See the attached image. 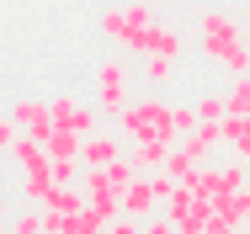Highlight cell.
Returning <instances> with one entry per match:
<instances>
[{"mask_svg":"<svg viewBox=\"0 0 250 234\" xmlns=\"http://www.w3.org/2000/svg\"><path fill=\"white\" fill-rule=\"evenodd\" d=\"M202 234H240V224H229V218H218V213H213V218L202 224Z\"/></svg>","mask_w":250,"mask_h":234,"instance_id":"cell-24","label":"cell"},{"mask_svg":"<svg viewBox=\"0 0 250 234\" xmlns=\"http://www.w3.org/2000/svg\"><path fill=\"white\" fill-rule=\"evenodd\" d=\"M224 101H229V112H234V117H250V75H234V80H229V91H224Z\"/></svg>","mask_w":250,"mask_h":234,"instance_id":"cell-17","label":"cell"},{"mask_svg":"<svg viewBox=\"0 0 250 234\" xmlns=\"http://www.w3.org/2000/svg\"><path fill=\"white\" fill-rule=\"evenodd\" d=\"M160 208H165V197H160V187H154V176H149V170H139V176L123 187V213L144 224V218L160 213Z\"/></svg>","mask_w":250,"mask_h":234,"instance_id":"cell-5","label":"cell"},{"mask_svg":"<svg viewBox=\"0 0 250 234\" xmlns=\"http://www.w3.org/2000/svg\"><path fill=\"white\" fill-rule=\"evenodd\" d=\"M245 229H250V218H245Z\"/></svg>","mask_w":250,"mask_h":234,"instance_id":"cell-29","label":"cell"},{"mask_svg":"<svg viewBox=\"0 0 250 234\" xmlns=\"http://www.w3.org/2000/svg\"><path fill=\"white\" fill-rule=\"evenodd\" d=\"M197 123H202V117H197V106H192V101H170V128H176V144L187 139Z\"/></svg>","mask_w":250,"mask_h":234,"instance_id":"cell-18","label":"cell"},{"mask_svg":"<svg viewBox=\"0 0 250 234\" xmlns=\"http://www.w3.org/2000/svg\"><path fill=\"white\" fill-rule=\"evenodd\" d=\"M160 170H165V176H176V181H187V176L197 170V160H192L181 144H170V149H165V165H160Z\"/></svg>","mask_w":250,"mask_h":234,"instance_id":"cell-16","label":"cell"},{"mask_svg":"<svg viewBox=\"0 0 250 234\" xmlns=\"http://www.w3.org/2000/svg\"><path fill=\"white\" fill-rule=\"evenodd\" d=\"M43 208H53V213H80L85 208V187H59L53 181L48 197H43Z\"/></svg>","mask_w":250,"mask_h":234,"instance_id":"cell-12","label":"cell"},{"mask_svg":"<svg viewBox=\"0 0 250 234\" xmlns=\"http://www.w3.org/2000/svg\"><path fill=\"white\" fill-rule=\"evenodd\" d=\"M117 48H123V59H149V53L181 59L187 38H181V27H170V21H154V27H139V32H123V38H117Z\"/></svg>","mask_w":250,"mask_h":234,"instance_id":"cell-4","label":"cell"},{"mask_svg":"<svg viewBox=\"0 0 250 234\" xmlns=\"http://www.w3.org/2000/svg\"><path fill=\"white\" fill-rule=\"evenodd\" d=\"M192 106H197V117H202V123H224V117H229V101H224L218 91H202Z\"/></svg>","mask_w":250,"mask_h":234,"instance_id":"cell-19","label":"cell"},{"mask_svg":"<svg viewBox=\"0 0 250 234\" xmlns=\"http://www.w3.org/2000/svg\"><path fill=\"white\" fill-rule=\"evenodd\" d=\"M11 117H16V128H21V133H32V139L48 144V133H53V112H48V101L21 96V101H11Z\"/></svg>","mask_w":250,"mask_h":234,"instance_id":"cell-6","label":"cell"},{"mask_svg":"<svg viewBox=\"0 0 250 234\" xmlns=\"http://www.w3.org/2000/svg\"><path fill=\"white\" fill-rule=\"evenodd\" d=\"M5 224H11V197L0 191V229H5Z\"/></svg>","mask_w":250,"mask_h":234,"instance_id":"cell-25","label":"cell"},{"mask_svg":"<svg viewBox=\"0 0 250 234\" xmlns=\"http://www.w3.org/2000/svg\"><path fill=\"white\" fill-rule=\"evenodd\" d=\"M5 234H16V229H5Z\"/></svg>","mask_w":250,"mask_h":234,"instance_id":"cell-28","label":"cell"},{"mask_svg":"<svg viewBox=\"0 0 250 234\" xmlns=\"http://www.w3.org/2000/svg\"><path fill=\"white\" fill-rule=\"evenodd\" d=\"M96 106H101L106 123H117L123 106H133V69H128L123 59H106L96 69Z\"/></svg>","mask_w":250,"mask_h":234,"instance_id":"cell-3","label":"cell"},{"mask_svg":"<svg viewBox=\"0 0 250 234\" xmlns=\"http://www.w3.org/2000/svg\"><path fill=\"white\" fill-rule=\"evenodd\" d=\"M117 133H128V139H160V144H176V128H170V101L160 91L139 96L133 106H123V117L112 123Z\"/></svg>","mask_w":250,"mask_h":234,"instance_id":"cell-1","label":"cell"},{"mask_svg":"<svg viewBox=\"0 0 250 234\" xmlns=\"http://www.w3.org/2000/svg\"><path fill=\"white\" fill-rule=\"evenodd\" d=\"M106 224H112V218H101L96 208H91V202H85L80 213H64V234H101Z\"/></svg>","mask_w":250,"mask_h":234,"instance_id":"cell-14","label":"cell"},{"mask_svg":"<svg viewBox=\"0 0 250 234\" xmlns=\"http://www.w3.org/2000/svg\"><path fill=\"white\" fill-rule=\"evenodd\" d=\"M240 38H245V32H240V21H234L224 5H202L197 11V53L208 59V64L224 69V59L240 48Z\"/></svg>","mask_w":250,"mask_h":234,"instance_id":"cell-2","label":"cell"},{"mask_svg":"<svg viewBox=\"0 0 250 234\" xmlns=\"http://www.w3.org/2000/svg\"><path fill=\"white\" fill-rule=\"evenodd\" d=\"M224 149L250 165V117H234V112L224 117Z\"/></svg>","mask_w":250,"mask_h":234,"instance_id":"cell-9","label":"cell"},{"mask_svg":"<svg viewBox=\"0 0 250 234\" xmlns=\"http://www.w3.org/2000/svg\"><path fill=\"white\" fill-rule=\"evenodd\" d=\"M165 149H170V144H160V139H133L128 160H133L139 170H160V165H165Z\"/></svg>","mask_w":250,"mask_h":234,"instance_id":"cell-11","label":"cell"},{"mask_svg":"<svg viewBox=\"0 0 250 234\" xmlns=\"http://www.w3.org/2000/svg\"><path fill=\"white\" fill-rule=\"evenodd\" d=\"M101 234H144V224L123 213V218H112V224H106V229H101Z\"/></svg>","mask_w":250,"mask_h":234,"instance_id":"cell-23","label":"cell"},{"mask_svg":"<svg viewBox=\"0 0 250 234\" xmlns=\"http://www.w3.org/2000/svg\"><path fill=\"white\" fill-rule=\"evenodd\" d=\"M170 80H176V59H165V53H149V59H144V85H149V91H165Z\"/></svg>","mask_w":250,"mask_h":234,"instance_id":"cell-13","label":"cell"},{"mask_svg":"<svg viewBox=\"0 0 250 234\" xmlns=\"http://www.w3.org/2000/svg\"><path fill=\"white\" fill-rule=\"evenodd\" d=\"M240 43H245V53H250V32H245V38H240Z\"/></svg>","mask_w":250,"mask_h":234,"instance_id":"cell-26","label":"cell"},{"mask_svg":"<svg viewBox=\"0 0 250 234\" xmlns=\"http://www.w3.org/2000/svg\"><path fill=\"white\" fill-rule=\"evenodd\" d=\"M117 154H123V139H117V133H91V139H80V165H112V160H117Z\"/></svg>","mask_w":250,"mask_h":234,"instance_id":"cell-8","label":"cell"},{"mask_svg":"<svg viewBox=\"0 0 250 234\" xmlns=\"http://www.w3.org/2000/svg\"><path fill=\"white\" fill-rule=\"evenodd\" d=\"M144 234H181V229H176V218L160 208V213H149V218H144Z\"/></svg>","mask_w":250,"mask_h":234,"instance_id":"cell-21","label":"cell"},{"mask_svg":"<svg viewBox=\"0 0 250 234\" xmlns=\"http://www.w3.org/2000/svg\"><path fill=\"white\" fill-rule=\"evenodd\" d=\"M197 5H208V0H197Z\"/></svg>","mask_w":250,"mask_h":234,"instance_id":"cell-27","label":"cell"},{"mask_svg":"<svg viewBox=\"0 0 250 234\" xmlns=\"http://www.w3.org/2000/svg\"><path fill=\"white\" fill-rule=\"evenodd\" d=\"M48 112H53V128H75V117H80V101H75V96H53V101H48Z\"/></svg>","mask_w":250,"mask_h":234,"instance_id":"cell-20","label":"cell"},{"mask_svg":"<svg viewBox=\"0 0 250 234\" xmlns=\"http://www.w3.org/2000/svg\"><path fill=\"white\" fill-rule=\"evenodd\" d=\"M16 133H21V128H16V117H11V112H0V154L16 144Z\"/></svg>","mask_w":250,"mask_h":234,"instance_id":"cell-22","label":"cell"},{"mask_svg":"<svg viewBox=\"0 0 250 234\" xmlns=\"http://www.w3.org/2000/svg\"><path fill=\"white\" fill-rule=\"evenodd\" d=\"M48 154H53V160H80V133L53 128V133H48Z\"/></svg>","mask_w":250,"mask_h":234,"instance_id":"cell-15","label":"cell"},{"mask_svg":"<svg viewBox=\"0 0 250 234\" xmlns=\"http://www.w3.org/2000/svg\"><path fill=\"white\" fill-rule=\"evenodd\" d=\"M213 213L229 218V224H245V218H250V191L245 187H240V191H218V197H213Z\"/></svg>","mask_w":250,"mask_h":234,"instance_id":"cell-10","label":"cell"},{"mask_svg":"<svg viewBox=\"0 0 250 234\" xmlns=\"http://www.w3.org/2000/svg\"><path fill=\"white\" fill-rule=\"evenodd\" d=\"M181 149H187L197 165H202V160H213V154L224 149V123H197V128L181 139Z\"/></svg>","mask_w":250,"mask_h":234,"instance_id":"cell-7","label":"cell"}]
</instances>
